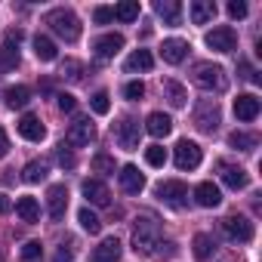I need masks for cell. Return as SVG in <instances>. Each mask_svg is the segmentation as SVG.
Segmentation results:
<instances>
[{
	"instance_id": "obj_1",
	"label": "cell",
	"mask_w": 262,
	"mask_h": 262,
	"mask_svg": "<svg viewBox=\"0 0 262 262\" xmlns=\"http://www.w3.org/2000/svg\"><path fill=\"white\" fill-rule=\"evenodd\" d=\"M158 241H161V225H158V219L155 216H139L136 219V225H133V250L136 253H145V256H151L155 253V247H158Z\"/></svg>"
},
{
	"instance_id": "obj_2",
	"label": "cell",
	"mask_w": 262,
	"mask_h": 262,
	"mask_svg": "<svg viewBox=\"0 0 262 262\" xmlns=\"http://www.w3.org/2000/svg\"><path fill=\"white\" fill-rule=\"evenodd\" d=\"M191 80L194 86L207 90V93H222L228 86V77H225V68L222 65H213V62H198L191 68Z\"/></svg>"
},
{
	"instance_id": "obj_3",
	"label": "cell",
	"mask_w": 262,
	"mask_h": 262,
	"mask_svg": "<svg viewBox=\"0 0 262 262\" xmlns=\"http://www.w3.org/2000/svg\"><path fill=\"white\" fill-rule=\"evenodd\" d=\"M47 25L53 28L56 37H62L65 43H74L80 37V19L71 13V10H53L47 13Z\"/></svg>"
},
{
	"instance_id": "obj_4",
	"label": "cell",
	"mask_w": 262,
	"mask_h": 262,
	"mask_svg": "<svg viewBox=\"0 0 262 262\" xmlns=\"http://www.w3.org/2000/svg\"><path fill=\"white\" fill-rule=\"evenodd\" d=\"M219 123H222V111H219L216 99H201L194 105V126L201 133H216Z\"/></svg>"
},
{
	"instance_id": "obj_5",
	"label": "cell",
	"mask_w": 262,
	"mask_h": 262,
	"mask_svg": "<svg viewBox=\"0 0 262 262\" xmlns=\"http://www.w3.org/2000/svg\"><path fill=\"white\" fill-rule=\"evenodd\" d=\"M139 133H142V126L133 117H120V123L114 126V139H117V145L123 151H136L139 148Z\"/></svg>"
},
{
	"instance_id": "obj_6",
	"label": "cell",
	"mask_w": 262,
	"mask_h": 262,
	"mask_svg": "<svg viewBox=\"0 0 262 262\" xmlns=\"http://www.w3.org/2000/svg\"><path fill=\"white\" fill-rule=\"evenodd\" d=\"M158 198H161L167 207H173V210L188 207V188H185V182H179V179L161 182V185H158Z\"/></svg>"
},
{
	"instance_id": "obj_7",
	"label": "cell",
	"mask_w": 262,
	"mask_h": 262,
	"mask_svg": "<svg viewBox=\"0 0 262 262\" xmlns=\"http://www.w3.org/2000/svg\"><path fill=\"white\" fill-rule=\"evenodd\" d=\"M93 139H96V126L90 123V117H77V120L68 126L65 145H68V148H86Z\"/></svg>"
},
{
	"instance_id": "obj_8",
	"label": "cell",
	"mask_w": 262,
	"mask_h": 262,
	"mask_svg": "<svg viewBox=\"0 0 262 262\" xmlns=\"http://www.w3.org/2000/svg\"><path fill=\"white\" fill-rule=\"evenodd\" d=\"M222 231H225L231 241H237V244H247V241H253V222H250L247 216H241V213H231V216H225V219H222Z\"/></svg>"
},
{
	"instance_id": "obj_9",
	"label": "cell",
	"mask_w": 262,
	"mask_h": 262,
	"mask_svg": "<svg viewBox=\"0 0 262 262\" xmlns=\"http://www.w3.org/2000/svg\"><path fill=\"white\" fill-rule=\"evenodd\" d=\"M201 158H204V151H201V145L191 142V139H182V142L176 145V155H173V161H176L179 170H198V167H201Z\"/></svg>"
},
{
	"instance_id": "obj_10",
	"label": "cell",
	"mask_w": 262,
	"mask_h": 262,
	"mask_svg": "<svg viewBox=\"0 0 262 262\" xmlns=\"http://www.w3.org/2000/svg\"><path fill=\"white\" fill-rule=\"evenodd\" d=\"M207 47L216 50V53H234V50H237V34H234V28L219 25V28L207 31Z\"/></svg>"
},
{
	"instance_id": "obj_11",
	"label": "cell",
	"mask_w": 262,
	"mask_h": 262,
	"mask_svg": "<svg viewBox=\"0 0 262 262\" xmlns=\"http://www.w3.org/2000/svg\"><path fill=\"white\" fill-rule=\"evenodd\" d=\"M16 126H19V136L28 139V142H43V139H47V126L40 123L37 114H22Z\"/></svg>"
},
{
	"instance_id": "obj_12",
	"label": "cell",
	"mask_w": 262,
	"mask_h": 262,
	"mask_svg": "<svg viewBox=\"0 0 262 262\" xmlns=\"http://www.w3.org/2000/svg\"><path fill=\"white\" fill-rule=\"evenodd\" d=\"M47 207H50V219H53V222L65 219V210H68V188H65V185H50V191H47Z\"/></svg>"
},
{
	"instance_id": "obj_13",
	"label": "cell",
	"mask_w": 262,
	"mask_h": 262,
	"mask_svg": "<svg viewBox=\"0 0 262 262\" xmlns=\"http://www.w3.org/2000/svg\"><path fill=\"white\" fill-rule=\"evenodd\" d=\"M259 108H262V102H259L253 93H244V96L234 99V117H237L241 123L256 120V117H259Z\"/></svg>"
},
{
	"instance_id": "obj_14",
	"label": "cell",
	"mask_w": 262,
	"mask_h": 262,
	"mask_svg": "<svg viewBox=\"0 0 262 262\" xmlns=\"http://www.w3.org/2000/svg\"><path fill=\"white\" fill-rule=\"evenodd\" d=\"M80 191H83V198H86L93 207H108V204H111V191H108V185L99 182V179H86V182L80 185Z\"/></svg>"
},
{
	"instance_id": "obj_15",
	"label": "cell",
	"mask_w": 262,
	"mask_h": 262,
	"mask_svg": "<svg viewBox=\"0 0 262 262\" xmlns=\"http://www.w3.org/2000/svg\"><path fill=\"white\" fill-rule=\"evenodd\" d=\"M117 179H120V188H123L126 194H139V191L145 188V176H142V173H139V167H133V164L120 167Z\"/></svg>"
},
{
	"instance_id": "obj_16",
	"label": "cell",
	"mask_w": 262,
	"mask_h": 262,
	"mask_svg": "<svg viewBox=\"0 0 262 262\" xmlns=\"http://www.w3.org/2000/svg\"><path fill=\"white\" fill-rule=\"evenodd\" d=\"M120 241L117 237H105L93 253H90V262H120Z\"/></svg>"
},
{
	"instance_id": "obj_17",
	"label": "cell",
	"mask_w": 262,
	"mask_h": 262,
	"mask_svg": "<svg viewBox=\"0 0 262 262\" xmlns=\"http://www.w3.org/2000/svg\"><path fill=\"white\" fill-rule=\"evenodd\" d=\"M93 50H96L99 59H114V56L123 50V37H120V34H102V37L93 43Z\"/></svg>"
},
{
	"instance_id": "obj_18",
	"label": "cell",
	"mask_w": 262,
	"mask_h": 262,
	"mask_svg": "<svg viewBox=\"0 0 262 262\" xmlns=\"http://www.w3.org/2000/svg\"><path fill=\"white\" fill-rule=\"evenodd\" d=\"M161 56H164V62H170V65H179V62L188 56V40H182V37H170V40H164V47H161Z\"/></svg>"
},
{
	"instance_id": "obj_19",
	"label": "cell",
	"mask_w": 262,
	"mask_h": 262,
	"mask_svg": "<svg viewBox=\"0 0 262 262\" xmlns=\"http://www.w3.org/2000/svg\"><path fill=\"white\" fill-rule=\"evenodd\" d=\"M219 176H222V182H225L228 188H234V191L250 185L247 170H241V167H234V164H219Z\"/></svg>"
},
{
	"instance_id": "obj_20",
	"label": "cell",
	"mask_w": 262,
	"mask_h": 262,
	"mask_svg": "<svg viewBox=\"0 0 262 262\" xmlns=\"http://www.w3.org/2000/svg\"><path fill=\"white\" fill-rule=\"evenodd\" d=\"M145 129H148L155 139H164V136H170L173 120H170V114H164V111H151L148 120H145Z\"/></svg>"
},
{
	"instance_id": "obj_21",
	"label": "cell",
	"mask_w": 262,
	"mask_h": 262,
	"mask_svg": "<svg viewBox=\"0 0 262 262\" xmlns=\"http://www.w3.org/2000/svg\"><path fill=\"white\" fill-rule=\"evenodd\" d=\"M194 201H198V207L213 210V207H219V204H222V191H219L213 182H201V185L194 188Z\"/></svg>"
},
{
	"instance_id": "obj_22",
	"label": "cell",
	"mask_w": 262,
	"mask_h": 262,
	"mask_svg": "<svg viewBox=\"0 0 262 262\" xmlns=\"http://www.w3.org/2000/svg\"><path fill=\"white\" fill-rule=\"evenodd\" d=\"M126 74H136V71H151L155 68V56L148 50H136V53H129V59L123 62Z\"/></svg>"
},
{
	"instance_id": "obj_23",
	"label": "cell",
	"mask_w": 262,
	"mask_h": 262,
	"mask_svg": "<svg viewBox=\"0 0 262 262\" xmlns=\"http://www.w3.org/2000/svg\"><path fill=\"white\" fill-rule=\"evenodd\" d=\"M188 13H191V22L194 25H207V22L216 19V4H213V0H194Z\"/></svg>"
},
{
	"instance_id": "obj_24",
	"label": "cell",
	"mask_w": 262,
	"mask_h": 262,
	"mask_svg": "<svg viewBox=\"0 0 262 262\" xmlns=\"http://www.w3.org/2000/svg\"><path fill=\"white\" fill-rule=\"evenodd\" d=\"M158 16L167 22V25H179V19H182V4L179 0H158Z\"/></svg>"
},
{
	"instance_id": "obj_25",
	"label": "cell",
	"mask_w": 262,
	"mask_h": 262,
	"mask_svg": "<svg viewBox=\"0 0 262 262\" xmlns=\"http://www.w3.org/2000/svg\"><path fill=\"white\" fill-rule=\"evenodd\" d=\"M164 96L173 108H185V102H188V93L179 80H164Z\"/></svg>"
},
{
	"instance_id": "obj_26",
	"label": "cell",
	"mask_w": 262,
	"mask_h": 262,
	"mask_svg": "<svg viewBox=\"0 0 262 262\" xmlns=\"http://www.w3.org/2000/svg\"><path fill=\"white\" fill-rule=\"evenodd\" d=\"M16 213L22 216V222H37V219H40V204L25 194V198L16 201Z\"/></svg>"
},
{
	"instance_id": "obj_27",
	"label": "cell",
	"mask_w": 262,
	"mask_h": 262,
	"mask_svg": "<svg viewBox=\"0 0 262 262\" xmlns=\"http://www.w3.org/2000/svg\"><path fill=\"white\" fill-rule=\"evenodd\" d=\"M28 102H31V90H28V86L19 83V86H10V90H7V108L16 111V108H25Z\"/></svg>"
},
{
	"instance_id": "obj_28",
	"label": "cell",
	"mask_w": 262,
	"mask_h": 262,
	"mask_svg": "<svg viewBox=\"0 0 262 262\" xmlns=\"http://www.w3.org/2000/svg\"><path fill=\"white\" fill-rule=\"evenodd\" d=\"M139 0H123V4H117L114 7V19H120V22H136L139 19Z\"/></svg>"
},
{
	"instance_id": "obj_29",
	"label": "cell",
	"mask_w": 262,
	"mask_h": 262,
	"mask_svg": "<svg viewBox=\"0 0 262 262\" xmlns=\"http://www.w3.org/2000/svg\"><path fill=\"white\" fill-rule=\"evenodd\" d=\"M34 56H37L40 62H53V59H56V43H53L47 34H37V37H34Z\"/></svg>"
},
{
	"instance_id": "obj_30",
	"label": "cell",
	"mask_w": 262,
	"mask_h": 262,
	"mask_svg": "<svg viewBox=\"0 0 262 262\" xmlns=\"http://www.w3.org/2000/svg\"><path fill=\"white\" fill-rule=\"evenodd\" d=\"M47 173H50V167H47L43 161H31V164H25L22 179H25V182H31V185H37V182H43V179H47Z\"/></svg>"
},
{
	"instance_id": "obj_31",
	"label": "cell",
	"mask_w": 262,
	"mask_h": 262,
	"mask_svg": "<svg viewBox=\"0 0 262 262\" xmlns=\"http://www.w3.org/2000/svg\"><path fill=\"white\" fill-rule=\"evenodd\" d=\"M228 145L237 148V151H253V148L259 145V139H256L253 133H241V129H234V133L228 136Z\"/></svg>"
},
{
	"instance_id": "obj_32",
	"label": "cell",
	"mask_w": 262,
	"mask_h": 262,
	"mask_svg": "<svg viewBox=\"0 0 262 262\" xmlns=\"http://www.w3.org/2000/svg\"><path fill=\"white\" fill-rule=\"evenodd\" d=\"M213 250H216V241L210 234H194V256L198 259H210Z\"/></svg>"
},
{
	"instance_id": "obj_33",
	"label": "cell",
	"mask_w": 262,
	"mask_h": 262,
	"mask_svg": "<svg viewBox=\"0 0 262 262\" xmlns=\"http://www.w3.org/2000/svg\"><path fill=\"white\" fill-rule=\"evenodd\" d=\"M77 219H80L83 231H90V234H99V231H102V222H99V216H96L93 210H86V207H83V210L77 213Z\"/></svg>"
},
{
	"instance_id": "obj_34",
	"label": "cell",
	"mask_w": 262,
	"mask_h": 262,
	"mask_svg": "<svg viewBox=\"0 0 262 262\" xmlns=\"http://www.w3.org/2000/svg\"><path fill=\"white\" fill-rule=\"evenodd\" d=\"M145 161H148L151 167H164V164H167V148H164V145H148V148H145Z\"/></svg>"
},
{
	"instance_id": "obj_35",
	"label": "cell",
	"mask_w": 262,
	"mask_h": 262,
	"mask_svg": "<svg viewBox=\"0 0 262 262\" xmlns=\"http://www.w3.org/2000/svg\"><path fill=\"white\" fill-rule=\"evenodd\" d=\"M90 108H93L96 114H108V111H111V99H108V93H105V90H99V93L90 99Z\"/></svg>"
},
{
	"instance_id": "obj_36",
	"label": "cell",
	"mask_w": 262,
	"mask_h": 262,
	"mask_svg": "<svg viewBox=\"0 0 262 262\" xmlns=\"http://www.w3.org/2000/svg\"><path fill=\"white\" fill-rule=\"evenodd\" d=\"M19 65V50H0V71H13Z\"/></svg>"
},
{
	"instance_id": "obj_37",
	"label": "cell",
	"mask_w": 262,
	"mask_h": 262,
	"mask_svg": "<svg viewBox=\"0 0 262 262\" xmlns=\"http://www.w3.org/2000/svg\"><path fill=\"white\" fill-rule=\"evenodd\" d=\"M56 161H59V167H65V170H74V164H77V161H74V151H71L65 142L56 148Z\"/></svg>"
},
{
	"instance_id": "obj_38",
	"label": "cell",
	"mask_w": 262,
	"mask_h": 262,
	"mask_svg": "<svg viewBox=\"0 0 262 262\" xmlns=\"http://www.w3.org/2000/svg\"><path fill=\"white\" fill-rule=\"evenodd\" d=\"M93 170L111 176V173H114V158H111V155H96V158H93Z\"/></svg>"
},
{
	"instance_id": "obj_39",
	"label": "cell",
	"mask_w": 262,
	"mask_h": 262,
	"mask_svg": "<svg viewBox=\"0 0 262 262\" xmlns=\"http://www.w3.org/2000/svg\"><path fill=\"white\" fill-rule=\"evenodd\" d=\"M123 96H126L129 102H139V99L145 96V83H142V80H129V83L123 86Z\"/></svg>"
},
{
	"instance_id": "obj_40",
	"label": "cell",
	"mask_w": 262,
	"mask_h": 262,
	"mask_svg": "<svg viewBox=\"0 0 262 262\" xmlns=\"http://www.w3.org/2000/svg\"><path fill=\"white\" fill-rule=\"evenodd\" d=\"M176 253H179V250H176L173 241H158V250H155L151 256H155V259H173Z\"/></svg>"
},
{
	"instance_id": "obj_41",
	"label": "cell",
	"mask_w": 262,
	"mask_h": 262,
	"mask_svg": "<svg viewBox=\"0 0 262 262\" xmlns=\"http://www.w3.org/2000/svg\"><path fill=\"white\" fill-rule=\"evenodd\" d=\"M40 256H43V244H40V241H28V244L22 247V259L34 262V259H40Z\"/></svg>"
},
{
	"instance_id": "obj_42",
	"label": "cell",
	"mask_w": 262,
	"mask_h": 262,
	"mask_svg": "<svg viewBox=\"0 0 262 262\" xmlns=\"http://www.w3.org/2000/svg\"><path fill=\"white\" fill-rule=\"evenodd\" d=\"M93 19H96V25H108L114 19V10L111 7H96L93 10Z\"/></svg>"
},
{
	"instance_id": "obj_43",
	"label": "cell",
	"mask_w": 262,
	"mask_h": 262,
	"mask_svg": "<svg viewBox=\"0 0 262 262\" xmlns=\"http://www.w3.org/2000/svg\"><path fill=\"white\" fill-rule=\"evenodd\" d=\"M22 37H25V34H22V28H10V31H7V37H4V40H7V50H19Z\"/></svg>"
},
{
	"instance_id": "obj_44",
	"label": "cell",
	"mask_w": 262,
	"mask_h": 262,
	"mask_svg": "<svg viewBox=\"0 0 262 262\" xmlns=\"http://www.w3.org/2000/svg\"><path fill=\"white\" fill-rule=\"evenodd\" d=\"M56 105H59V111H74L77 102H74L71 93H59V96H56Z\"/></svg>"
},
{
	"instance_id": "obj_45",
	"label": "cell",
	"mask_w": 262,
	"mask_h": 262,
	"mask_svg": "<svg viewBox=\"0 0 262 262\" xmlns=\"http://www.w3.org/2000/svg\"><path fill=\"white\" fill-rule=\"evenodd\" d=\"M228 16L231 19H244L247 16V4H244V0H231V4H228Z\"/></svg>"
},
{
	"instance_id": "obj_46",
	"label": "cell",
	"mask_w": 262,
	"mask_h": 262,
	"mask_svg": "<svg viewBox=\"0 0 262 262\" xmlns=\"http://www.w3.org/2000/svg\"><path fill=\"white\" fill-rule=\"evenodd\" d=\"M62 74H65L68 80H80V62H65Z\"/></svg>"
},
{
	"instance_id": "obj_47",
	"label": "cell",
	"mask_w": 262,
	"mask_h": 262,
	"mask_svg": "<svg viewBox=\"0 0 262 262\" xmlns=\"http://www.w3.org/2000/svg\"><path fill=\"white\" fill-rule=\"evenodd\" d=\"M53 262H74L71 247H59V250H56V256H53Z\"/></svg>"
},
{
	"instance_id": "obj_48",
	"label": "cell",
	"mask_w": 262,
	"mask_h": 262,
	"mask_svg": "<svg viewBox=\"0 0 262 262\" xmlns=\"http://www.w3.org/2000/svg\"><path fill=\"white\" fill-rule=\"evenodd\" d=\"M7 151H10V136H7V129L0 126V158H7Z\"/></svg>"
},
{
	"instance_id": "obj_49",
	"label": "cell",
	"mask_w": 262,
	"mask_h": 262,
	"mask_svg": "<svg viewBox=\"0 0 262 262\" xmlns=\"http://www.w3.org/2000/svg\"><path fill=\"white\" fill-rule=\"evenodd\" d=\"M10 210H13V201H10L7 194H0V216H7Z\"/></svg>"
},
{
	"instance_id": "obj_50",
	"label": "cell",
	"mask_w": 262,
	"mask_h": 262,
	"mask_svg": "<svg viewBox=\"0 0 262 262\" xmlns=\"http://www.w3.org/2000/svg\"><path fill=\"white\" fill-rule=\"evenodd\" d=\"M0 262H4V253H0Z\"/></svg>"
}]
</instances>
